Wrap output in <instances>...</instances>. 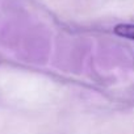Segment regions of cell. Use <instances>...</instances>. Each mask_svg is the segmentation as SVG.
I'll return each mask as SVG.
<instances>
[{"label":"cell","instance_id":"obj_1","mask_svg":"<svg viewBox=\"0 0 134 134\" xmlns=\"http://www.w3.org/2000/svg\"><path fill=\"white\" fill-rule=\"evenodd\" d=\"M114 33L120 37L134 41V24H118L114 26Z\"/></svg>","mask_w":134,"mask_h":134}]
</instances>
